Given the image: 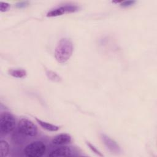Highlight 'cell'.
Here are the masks:
<instances>
[{
    "instance_id": "1",
    "label": "cell",
    "mask_w": 157,
    "mask_h": 157,
    "mask_svg": "<svg viewBox=\"0 0 157 157\" xmlns=\"http://www.w3.org/2000/svg\"><path fill=\"white\" fill-rule=\"evenodd\" d=\"M74 50L72 40L67 37L61 38L55 48V58L59 63H64L69 60Z\"/></svg>"
},
{
    "instance_id": "2",
    "label": "cell",
    "mask_w": 157,
    "mask_h": 157,
    "mask_svg": "<svg viewBox=\"0 0 157 157\" xmlns=\"http://www.w3.org/2000/svg\"><path fill=\"white\" fill-rule=\"evenodd\" d=\"M47 146L40 140L33 141L28 144L23 150L25 155L27 157H41L46 153Z\"/></svg>"
},
{
    "instance_id": "3",
    "label": "cell",
    "mask_w": 157,
    "mask_h": 157,
    "mask_svg": "<svg viewBox=\"0 0 157 157\" xmlns=\"http://www.w3.org/2000/svg\"><path fill=\"white\" fill-rule=\"evenodd\" d=\"M15 119L9 112H2L0 114V131L2 134H9L15 129Z\"/></svg>"
},
{
    "instance_id": "4",
    "label": "cell",
    "mask_w": 157,
    "mask_h": 157,
    "mask_svg": "<svg viewBox=\"0 0 157 157\" xmlns=\"http://www.w3.org/2000/svg\"><path fill=\"white\" fill-rule=\"evenodd\" d=\"M17 128L20 134L26 137H35L38 132L37 126L26 118H22L18 121Z\"/></svg>"
},
{
    "instance_id": "5",
    "label": "cell",
    "mask_w": 157,
    "mask_h": 157,
    "mask_svg": "<svg viewBox=\"0 0 157 157\" xmlns=\"http://www.w3.org/2000/svg\"><path fill=\"white\" fill-rule=\"evenodd\" d=\"M78 7L74 5H64L55 9H53L49 11L47 13V17H53L62 15L65 13H73L78 10Z\"/></svg>"
},
{
    "instance_id": "6",
    "label": "cell",
    "mask_w": 157,
    "mask_h": 157,
    "mask_svg": "<svg viewBox=\"0 0 157 157\" xmlns=\"http://www.w3.org/2000/svg\"><path fill=\"white\" fill-rule=\"evenodd\" d=\"M74 155L73 150L71 147L67 145H61L52 150L48 154L50 157L72 156Z\"/></svg>"
},
{
    "instance_id": "7",
    "label": "cell",
    "mask_w": 157,
    "mask_h": 157,
    "mask_svg": "<svg viewBox=\"0 0 157 157\" xmlns=\"http://www.w3.org/2000/svg\"><path fill=\"white\" fill-rule=\"evenodd\" d=\"M100 137L105 147L111 152L115 153H118L120 152L121 150L120 146L113 139L103 133L100 134Z\"/></svg>"
},
{
    "instance_id": "8",
    "label": "cell",
    "mask_w": 157,
    "mask_h": 157,
    "mask_svg": "<svg viewBox=\"0 0 157 157\" xmlns=\"http://www.w3.org/2000/svg\"><path fill=\"white\" fill-rule=\"evenodd\" d=\"M72 137L67 133H61L55 136L52 140V144L56 146L65 145L71 142Z\"/></svg>"
},
{
    "instance_id": "9",
    "label": "cell",
    "mask_w": 157,
    "mask_h": 157,
    "mask_svg": "<svg viewBox=\"0 0 157 157\" xmlns=\"http://www.w3.org/2000/svg\"><path fill=\"white\" fill-rule=\"evenodd\" d=\"M36 121L38 123V124L44 129L49 131H57L59 129V126L53 124L52 123L42 121L37 118H36Z\"/></svg>"
},
{
    "instance_id": "10",
    "label": "cell",
    "mask_w": 157,
    "mask_h": 157,
    "mask_svg": "<svg viewBox=\"0 0 157 157\" xmlns=\"http://www.w3.org/2000/svg\"><path fill=\"white\" fill-rule=\"evenodd\" d=\"M9 74L15 78H24L26 76L27 72L26 70L22 69H12L9 71Z\"/></svg>"
},
{
    "instance_id": "11",
    "label": "cell",
    "mask_w": 157,
    "mask_h": 157,
    "mask_svg": "<svg viewBox=\"0 0 157 157\" xmlns=\"http://www.w3.org/2000/svg\"><path fill=\"white\" fill-rule=\"evenodd\" d=\"M9 145L8 142L4 140L0 141V156L6 157L9 153Z\"/></svg>"
},
{
    "instance_id": "12",
    "label": "cell",
    "mask_w": 157,
    "mask_h": 157,
    "mask_svg": "<svg viewBox=\"0 0 157 157\" xmlns=\"http://www.w3.org/2000/svg\"><path fill=\"white\" fill-rule=\"evenodd\" d=\"M45 73H46V75L47 76L48 79H50V80H52L53 82H59L61 80V78L55 72H53L51 70L46 69Z\"/></svg>"
},
{
    "instance_id": "13",
    "label": "cell",
    "mask_w": 157,
    "mask_h": 157,
    "mask_svg": "<svg viewBox=\"0 0 157 157\" xmlns=\"http://www.w3.org/2000/svg\"><path fill=\"white\" fill-rule=\"evenodd\" d=\"M86 145H87V146L89 147V148L93 152V153H94L95 154H96L97 155H98V156H103V155L101 153V152L99 151V150H98L97 148H96V147H95L93 144H91L90 142H86Z\"/></svg>"
},
{
    "instance_id": "14",
    "label": "cell",
    "mask_w": 157,
    "mask_h": 157,
    "mask_svg": "<svg viewBox=\"0 0 157 157\" xmlns=\"http://www.w3.org/2000/svg\"><path fill=\"white\" fill-rule=\"evenodd\" d=\"M136 3L135 1H125L120 2V6L122 7H128L134 5Z\"/></svg>"
},
{
    "instance_id": "15",
    "label": "cell",
    "mask_w": 157,
    "mask_h": 157,
    "mask_svg": "<svg viewBox=\"0 0 157 157\" xmlns=\"http://www.w3.org/2000/svg\"><path fill=\"white\" fill-rule=\"evenodd\" d=\"M10 4L7 2H0V10L1 12H6L9 8Z\"/></svg>"
},
{
    "instance_id": "16",
    "label": "cell",
    "mask_w": 157,
    "mask_h": 157,
    "mask_svg": "<svg viewBox=\"0 0 157 157\" xmlns=\"http://www.w3.org/2000/svg\"><path fill=\"white\" fill-rule=\"evenodd\" d=\"M28 5V1H21V2H19L16 4V6L18 8L25 7L27 6Z\"/></svg>"
}]
</instances>
